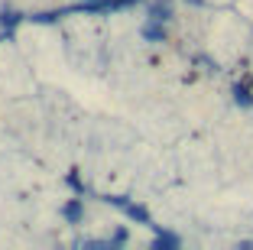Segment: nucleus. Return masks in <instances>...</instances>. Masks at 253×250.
<instances>
[{"instance_id":"obj_1","label":"nucleus","mask_w":253,"mask_h":250,"mask_svg":"<svg viewBox=\"0 0 253 250\" xmlns=\"http://www.w3.org/2000/svg\"><path fill=\"white\" fill-rule=\"evenodd\" d=\"M172 16V3L169 0H156V3H153V7H149V20H169Z\"/></svg>"},{"instance_id":"obj_2","label":"nucleus","mask_w":253,"mask_h":250,"mask_svg":"<svg viewBox=\"0 0 253 250\" xmlns=\"http://www.w3.org/2000/svg\"><path fill=\"white\" fill-rule=\"evenodd\" d=\"M143 36H146V39H156V43H163V39H166V30L159 26V20H153V23H146V26H143Z\"/></svg>"},{"instance_id":"obj_3","label":"nucleus","mask_w":253,"mask_h":250,"mask_svg":"<svg viewBox=\"0 0 253 250\" xmlns=\"http://www.w3.org/2000/svg\"><path fill=\"white\" fill-rule=\"evenodd\" d=\"M65 218L72 221V224H78V221H82V201H68L65 205Z\"/></svg>"},{"instance_id":"obj_4","label":"nucleus","mask_w":253,"mask_h":250,"mask_svg":"<svg viewBox=\"0 0 253 250\" xmlns=\"http://www.w3.org/2000/svg\"><path fill=\"white\" fill-rule=\"evenodd\" d=\"M156 247H179V237H172V234H159V237H156Z\"/></svg>"}]
</instances>
